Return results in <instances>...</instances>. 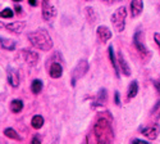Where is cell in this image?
<instances>
[{"label":"cell","instance_id":"34","mask_svg":"<svg viewBox=\"0 0 160 144\" xmlns=\"http://www.w3.org/2000/svg\"><path fill=\"white\" fill-rule=\"evenodd\" d=\"M49 2V0H42V3H48Z\"/></svg>","mask_w":160,"mask_h":144},{"label":"cell","instance_id":"10","mask_svg":"<svg viewBox=\"0 0 160 144\" xmlns=\"http://www.w3.org/2000/svg\"><path fill=\"white\" fill-rule=\"evenodd\" d=\"M22 56L24 58V62L30 64V66H36L37 62H38V53L36 51H32V50H27V49H23L22 50Z\"/></svg>","mask_w":160,"mask_h":144},{"label":"cell","instance_id":"4","mask_svg":"<svg viewBox=\"0 0 160 144\" xmlns=\"http://www.w3.org/2000/svg\"><path fill=\"white\" fill-rule=\"evenodd\" d=\"M88 67H90V64L86 59L78 61V63L76 64V67L72 70V73H71V84L73 88L76 86L77 81L81 80V78L88 72Z\"/></svg>","mask_w":160,"mask_h":144},{"label":"cell","instance_id":"19","mask_svg":"<svg viewBox=\"0 0 160 144\" xmlns=\"http://www.w3.org/2000/svg\"><path fill=\"white\" fill-rule=\"evenodd\" d=\"M42 88H44V84H42V81L40 80V78H35V80L31 83V91H32L35 95L41 93Z\"/></svg>","mask_w":160,"mask_h":144},{"label":"cell","instance_id":"15","mask_svg":"<svg viewBox=\"0 0 160 144\" xmlns=\"http://www.w3.org/2000/svg\"><path fill=\"white\" fill-rule=\"evenodd\" d=\"M26 27V23L22 22V21H17V22H12V23H8L5 24V29L14 32V34H21Z\"/></svg>","mask_w":160,"mask_h":144},{"label":"cell","instance_id":"8","mask_svg":"<svg viewBox=\"0 0 160 144\" xmlns=\"http://www.w3.org/2000/svg\"><path fill=\"white\" fill-rule=\"evenodd\" d=\"M96 36H98L100 43L105 44V43H108L110 39L113 37V34H112L109 27H106V26L101 24V26H99V27L96 29Z\"/></svg>","mask_w":160,"mask_h":144},{"label":"cell","instance_id":"6","mask_svg":"<svg viewBox=\"0 0 160 144\" xmlns=\"http://www.w3.org/2000/svg\"><path fill=\"white\" fill-rule=\"evenodd\" d=\"M140 131L145 138H148L149 140H155L159 136V133H160V125L159 124H152L150 126H143V127H140Z\"/></svg>","mask_w":160,"mask_h":144},{"label":"cell","instance_id":"12","mask_svg":"<svg viewBox=\"0 0 160 144\" xmlns=\"http://www.w3.org/2000/svg\"><path fill=\"white\" fill-rule=\"evenodd\" d=\"M129 8H131V17L137 18L143 10V0H132Z\"/></svg>","mask_w":160,"mask_h":144},{"label":"cell","instance_id":"28","mask_svg":"<svg viewBox=\"0 0 160 144\" xmlns=\"http://www.w3.org/2000/svg\"><path fill=\"white\" fill-rule=\"evenodd\" d=\"M114 100H115V103L118 104V106L121 104V100H119V93H118V91H115V94H114Z\"/></svg>","mask_w":160,"mask_h":144},{"label":"cell","instance_id":"1","mask_svg":"<svg viewBox=\"0 0 160 144\" xmlns=\"http://www.w3.org/2000/svg\"><path fill=\"white\" fill-rule=\"evenodd\" d=\"M112 120H113V117H110L109 112H102V115L98 117V120L94 125V129H92V133H94L98 143L108 144L114 140Z\"/></svg>","mask_w":160,"mask_h":144},{"label":"cell","instance_id":"33","mask_svg":"<svg viewBox=\"0 0 160 144\" xmlns=\"http://www.w3.org/2000/svg\"><path fill=\"white\" fill-rule=\"evenodd\" d=\"M16 10H17V13H18V14H19V13H21V12H22V8H21V7H18V5H17V7H16Z\"/></svg>","mask_w":160,"mask_h":144},{"label":"cell","instance_id":"30","mask_svg":"<svg viewBox=\"0 0 160 144\" xmlns=\"http://www.w3.org/2000/svg\"><path fill=\"white\" fill-rule=\"evenodd\" d=\"M154 85H155V88H156V90L160 93V81H154Z\"/></svg>","mask_w":160,"mask_h":144},{"label":"cell","instance_id":"14","mask_svg":"<svg viewBox=\"0 0 160 144\" xmlns=\"http://www.w3.org/2000/svg\"><path fill=\"white\" fill-rule=\"evenodd\" d=\"M62 75H63V67H62V64L58 63L57 61L51 62L50 67H49V76L51 78H59V77H62Z\"/></svg>","mask_w":160,"mask_h":144},{"label":"cell","instance_id":"20","mask_svg":"<svg viewBox=\"0 0 160 144\" xmlns=\"http://www.w3.org/2000/svg\"><path fill=\"white\" fill-rule=\"evenodd\" d=\"M23 109V102L21 99H13L10 102V111L13 113H19Z\"/></svg>","mask_w":160,"mask_h":144},{"label":"cell","instance_id":"16","mask_svg":"<svg viewBox=\"0 0 160 144\" xmlns=\"http://www.w3.org/2000/svg\"><path fill=\"white\" fill-rule=\"evenodd\" d=\"M108 51H109V59H110V63H112V66L114 68V72H115V76L119 77V75H121V70H119V66H118V61H117V57L114 54V48L113 45H110L108 48Z\"/></svg>","mask_w":160,"mask_h":144},{"label":"cell","instance_id":"17","mask_svg":"<svg viewBox=\"0 0 160 144\" xmlns=\"http://www.w3.org/2000/svg\"><path fill=\"white\" fill-rule=\"evenodd\" d=\"M0 45H2L3 49L9 50V51L16 49V41L10 40V39H7V37H3V36H0Z\"/></svg>","mask_w":160,"mask_h":144},{"label":"cell","instance_id":"7","mask_svg":"<svg viewBox=\"0 0 160 144\" xmlns=\"http://www.w3.org/2000/svg\"><path fill=\"white\" fill-rule=\"evenodd\" d=\"M106 102H108V91H106V89H100L98 91L96 97L94 98V100H92V108H99V107H104Z\"/></svg>","mask_w":160,"mask_h":144},{"label":"cell","instance_id":"35","mask_svg":"<svg viewBox=\"0 0 160 144\" xmlns=\"http://www.w3.org/2000/svg\"><path fill=\"white\" fill-rule=\"evenodd\" d=\"M158 119H159V120H160V112H159V115H158Z\"/></svg>","mask_w":160,"mask_h":144},{"label":"cell","instance_id":"5","mask_svg":"<svg viewBox=\"0 0 160 144\" xmlns=\"http://www.w3.org/2000/svg\"><path fill=\"white\" fill-rule=\"evenodd\" d=\"M133 45H135L137 51L143 58H146V59L150 58V51H149L148 46H146V44H145V36H143V31L141 29H138L135 32V35H133Z\"/></svg>","mask_w":160,"mask_h":144},{"label":"cell","instance_id":"26","mask_svg":"<svg viewBox=\"0 0 160 144\" xmlns=\"http://www.w3.org/2000/svg\"><path fill=\"white\" fill-rule=\"evenodd\" d=\"M159 108H160V99H159V100L155 103V106H154V107H152V109H151V113H155V112H156Z\"/></svg>","mask_w":160,"mask_h":144},{"label":"cell","instance_id":"18","mask_svg":"<svg viewBox=\"0 0 160 144\" xmlns=\"http://www.w3.org/2000/svg\"><path fill=\"white\" fill-rule=\"evenodd\" d=\"M138 93V83L136 80H133L129 86H128V91H127V98L128 99H133Z\"/></svg>","mask_w":160,"mask_h":144},{"label":"cell","instance_id":"2","mask_svg":"<svg viewBox=\"0 0 160 144\" xmlns=\"http://www.w3.org/2000/svg\"><path fill=\"white\" fill-rule=\"evenodd\" d=\"M28 40L32 46L42 51H49L52 48V39L45 29H38L28 34Z\"/></svg>","mask_w":160,"mask_h":144},{"label":"cell","instance_id":"3","mask_svg":"<svg viewBox=\"0 0 160 144\" xmlns=\"http://www.w3.org/2000/svg\"><path fill=\"white\" fill-rule=\"evenodd\" d=\"M126 19H127V8L119 7L110 17L112 24L117 32H123L126 29Z\"/></svg>","mask_w":160,"mask_h":144},{"label":"cell","instance_id":"11","mask_svg":"<svg viewBox=\"0 0 160 144\" xmlns=\"http://www.w3.org/2000/svg\"><path fill=\"white\" fill-rule=\"evenodd\" d=\"M117 61H118V66H119V70H121V72L124 76H131V67H129L128 62L126 61V58H124L122 51H119V53H118Z\"/></svg>","mask_w":160,"mask_h":144},{"label":"cell","instance_id":"22","mask_svg":"<svg viewBox=\"0 0 160 144\" xmlns=\"http://www.w3.org/2000/svg\"><path fill=\"white\" fill-rule=\"evenodd\" d=\"M4 135L7 138H9V139H13V140H22V138L19 136V134L13 127H7L4 130Z\"/></svg>","mask_w":160,"mask_h":144},{"label":"cell","instance_id":"36","mask_svg":"<svg viewBox=\"0 0 160 144\" xmlns=\"http://www.w3.org/2000/svg\"><path fill=\"white\" fill-rule=\"evenodd\" d=\"M13 2H21V0H13Z\"/></svg>","mask_w":160,"mask_h":144},{"label":"cell","instance_id":"21","mask_svg":"<svg viewBox=\"0 0 160 144\" xmlns=\"http://www.w3.org/2000/svg\"><path fill=\"white\" fill-rule=\"evenodd\" d=\"M44 125V117L42 116H40V115H35L32 119H31V126L36 130L38 129H41Z\"/></svg>","mask_w":160,"mask_h":144},{"label":"cell","instance_id":"13","mask_svg":"<svg viewBox=\"0 0 160 144\" xmlns=\"http://www.w3.org/2000/svg\"><path fill=\"white\" fill-rule=\"evenodd\" d=\"M55 16H57V9H55V7L50 5L49 2H48V3H42V18H44L45 21H50V19L54 18Z\"/></svg>","mask_w":160,"mask_h":144},{"label":"cell","instance_id":"29","mask_svg":"<svg viewBox=\"0 0 160 144\" xmlns=\"http://www.w3.org/2000/svg\"><path fill=\"white\" fill-rule=\"evenodd\" d=\"M28 4L30 5H32V7H37V0H28Z\"/></svg>","mask_w":160,"mask_h":144},{"label":"cell","instance_id":"9","mask_svg":"<svg viewBox=\"0 0 160 144\" xmlns=\"http://www.w3.org/2000/svg\"><path fill=\"white\" fill-rule=\"evenodd\" d=\"M7 80H8V84L12 86V88H18L19 86V73L16 68L13 67H8L7 68Z\"/></svg>","mask_w":160,"mask_h":144},{"label":"cell","instance_id":"25","mask_svg":"<svg viewBox=\"0 0 160 144\" xmlns=\"http://www.w3.org/2000/svg\"><path fill=\"white\" fill-rule=\"evenodd\" d=\"M154 40H155V43L159 45V48H160V34H158V32H155L154 34Z\"/></svg>","mask_w":160,"mask_h":144},{"label":"cell","instance_id":"27","mask_svg":"<svg viewBox=\"0 0 160 144\" xmlns=\"http://www.w3.org/2000/svg\"><path fill=\"white\" fill-rule=\"evenodd\" d=\"M132 143H142V144H148V140H143V139H132Z\"/></svg>","mask_w":160,"mask_h":144},{"label":"cell","instance_id":"24","mask_svg":"<svg viewBox=\"0 0 160 144\" xmlns=\"http://www.w3.org/2000/svg\"><path fill=\"white\" fill-rule=\"evenodd\" d=\"M13 16H14V12H13L10 8H5V9H3L2 12H0V17H2V18H5V19L12 18Z\"/></svg>","mask_w":160,"mask_h":144},{"label":"cell","instance_id":"32","mask_svg":"<svg viewBox=\"0 0 160 144\" xmlns=\"http://www.w3.org/2000/svg\"><path fill=\"white\" fill-rule=\"evenodd\" d=\"M32 143H33V144H36V143H40V139H38V136H35V138L32 139Z\"/></svg>","mask_w":160,"mask_h":144},{"label":"cell","instance_id":"23","mask_svg":"<svg viewBox=\"0 0 160 144\" xmlns=\"http://www.w3.org/2000/svg\"><path fill=\"white\" fill-rule=\"evenodd\" d=\"M85 10H86V16H87V19H88V22H90L91 24H94V23L96 22V14H95L94 9H92V8H90V7H87Z\"/></svg>","mask_w":160,"mask_h":144},{"label":"cell","instance_id":"31","mask_svg":"<svg viewBox=\"0 0 160 144\" xmlns=\"http://www.w3.org/2000/svg\"><path fill=\"white\" fill-rule=\"evenodd\" d=\"M102 2H104L105 4H113V3L118 2V0H102Z\"/></svg>","mask_w":160,"mask_h":144}]
</instances>
